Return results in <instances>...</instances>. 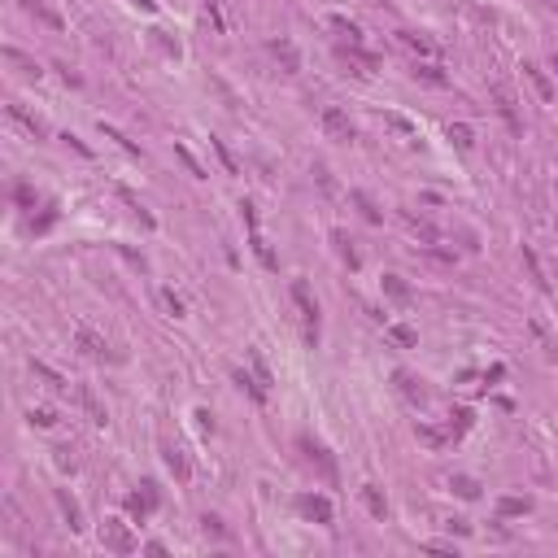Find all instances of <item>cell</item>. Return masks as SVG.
<instances>
[{"label":"cell","instance_id":"obj_55","mask_svg":"<svg viewBox=\"0 0 558 558\" xmlns=\"http://www.w3.org/2000/svg\"><path fill=\"white\" fill-rule=\"evenodd\" d=\"M554 192H558V183H554Z\"/></svg>","mask_w":558,"mask_h":558},{"label":"cell","instance_id":"obj_5","mask_svg":"<svg viewBox=\"0 0 558 558\" xmlns=\"http://www.w3.org/2000/svg\"><path fill=\"white\" fill-rule=\"evenodd\" d=\"M323 131H327V140H336V144H349L353 140V118L340 110V105H327L323 110Z\"/></svg>","mask_w":558,"mask_h":558},{"label":"cell","instance_id":"obj_16","mask_svg":"<svg viewBox=\"0 0 558 558\" xmlns=\"http://www.w3.org/2000/svg\"><path fill=\"white\" fill-rule=\"evenodd\" d=\"M349 201H353V205H358V214H362L366 223H371V227H379V223H384V210H379L375 201H371V196L362 192V188H353V192H349Z\"/></svg>","mask_w":558,"mask_h":558},{"label":"cell","instance_id":"obj_31","mask_svg":"<svg viewBox=\"0 0 558 558\" xmlns=\"http://www.w3.org/2000/svg\"><path fill=\"white\" fill-rule=\"evenodd\" d=\"M231 379H236V384H240V388H244V393L253 397V401H266V388L257 384V375H249V371H236Z\"/></svg>","mask_w":558,"mask_h":558},{"label":"cell","instance_id":"obj_26","mask_svg":"<svg viewBox=\"0 0 558 558\" xmlns=\"http://www.w3.org/2000/svg\"><path fill=\"white\" fill-rule=\"evenodd\" d=\"M249 240H253V253H257V262H262L266 270H279V257L270 253V244L262 240V231H249Z\"/></svg>","mask_w":558,"mask_h":558},{"label":"cell","instance_id":"obj_51","mask_svg":"<svg viewBox=\"0 0 558 558\" xmlns=\"http://www.w3.org/2000/svg\"><path fill=\"white\" fill-rule=\"evenodd\" d=\"M196 423H201V432H214V414L210 410H196Z\"/></svg>","mask_w":558,"mask_h":558},{"label":"cell","instance_id":"obj_11","mask_svg":"<svg viewBox=\"0 0 558 558\" xmlns=\"http://www.w3.org/2000/svg\"><path fill=\"white\" fill-rule=\"evenodd\" d=\"M393 379H397V388H401V397H406V401H414V406H423V401H427V388H423V379H419V375L397 371Z\"/></svg>","mask_w":558,"mask_h":558},{"label":"cell","instance_id":"obj_46","mask_svg":"<svg viewBox=\"0 0 558 558\" xmlns=\"http://www.w3.org/2000/svg\"><path fill=\"white\" fill-rule=\"evenodd\" d=\"M314 179H318V188H323L327 196L336 192V183H331V170H327V166H314Z\"/></svg>","mask_w":558,"mask_h":558},{"label":"cell","instance_id":"obj_2","mask_svg":"<svg viewBox=\"0 0 558 558\" xmlns=\"http://www.w3.org/2000/svg\"><path fill=\"white\" fill-rule=\"evenodd\" d=\"M301 454H305V462L310 467H318V476H323V484H336L340 480V471H336V458H331V449L323 445V441H314V436H301Z\"/></svg>","mask_w":558,"mask_h":558},{"label":"cell","instance_id":"obj_6","mask_svg":"<svg viewBox=\"0 0 558 558\" xmlns=\"http://www.w3.org/2000/svg\"><path fill=\"white\" fill-rule=\"evenodd\" d=\"M296 510H301L310 524H323V528L336 519V510H331V502H327L323 493H301V497H296Z\"/></svg>","mask_w":558,"mask_h":558},{"label":"cell","instance_id":"obj_41","mask_svg":"<svg viewBox=\"0 0 558 558\" xmlns=\"http://www.w3.org/2000/svg\"><path fill=\"white\" fill-rule=\"evenodd\" d=\"M201 532H205V537H227V528H223L218 515H201Z\"/></svg>","mask_w":558,"mask_h":558},{"label":"cell","instance_id":"obj_7","mask_svg":"<svg viewBox=\"0 0 558 558\" xmlns=\"http://www.w3.org/2000/svg\"><path fill=\"white\" fill-rule=\"evenodd\" d=\"M266 49H270V57L279 62L283 75H296V70H301V53H296V44L288 40V35H275V40H270Z\"/></svg>","mask_w":558,"mask_h":558},{"label":"cell","instance_id":"obj_22","mask_svg":"<svg viewBox=\"0 0 558 558\" xmlns=\"http://www.w3.org/2000/svg\"><path fill=\"white\" fill-rule=\"evenodd\" d=\"M362 502L375 519H388V497L379 493V484H362Z\"/></svg>","mask_w":558,"mask_h":558},{"label":"cell","instance_id":"obj_47","mask_svg":"<svg viewBox=\"0 0 558 558\" xmlns=\"http://www.w3.org/2000/svg\"><path fill=\"white\" fill-rule=\"evenodd\" d=\"M240 218H244L249 231H257V210H253V201H240Z\"/></svg>","mask_w":558,"mask_h":558},{"label":"cell","instance_id":"obj_8","mask_svg":"<svg viewBox=\"0 0 558 558\" xmlns=\"http://www.w3.org/2000/svg\"><path fill=\"white\" fill-rule=\"evenodd\" d=\"M5 114H9V123H18L27 136H35V140H44V136H49V127H44V123H40V118H35L31 110H22L18 101H9V105H5Z\"/></svg>","mask_w":558,"mask_h":558},{"label":"cell","instance_id":"obj_38","mask_svg":"<svg viewBox=\"0 0 558 558\" xmlns=\"http://www.w3.org/2000/svg\"><path fill=\"white\" fill-rule=\"evenodd\" d=\"M406 227H410L414 236H423V244H432V240H436V227H432L427 218H414V214H406Z\"/></svg>","mask_w":558,"mask_h":558},{"label":"cell","instance_id":"obj_21","mask_svg":"<svg viewBox=\"0 0 558 558\" xmlns=\"http://www.w3.org/2000/svg\"><path fill=\"white\" fill-rule=\"evenodd\" d=\"M379 288H384V296H388V301H397V305H406L410 301V283L406 279H401V275H384V279H379Z\"/></svg>","mask_w":558,"mask_h":558},{"label":"cell","instance_id":"obj_13","mask_svg":"<svg viewBox=\"0 0 558 558\" xmlns=\"http://www.w3.org/2000/svg\"><path fill=\"white\" fill-rule=\"evenodd\" d=\"M162 458H166V467H170V476L188 484L192 480V467H188V458H183V449H175V445H162Z\"/></svg>","mask_w":558,"mask_h":558},{"label":"cell","instance_id":"obj_30","mask_svg":"<svg viewBox=\"0 0 558 558\" xmlns=\"http://www.w3.org/2000/svg\"><path fill=\"white\" fill-rule=\"evenodd\" d=\"M331 240H336V244H340V257H345V266H349V270H358V266H362V257H358V249H353V240H349V236H345V231H336V236H331Z\"/></svg>","mask_w":558,"mask_h":558},{"label":"cell","instance_id":"obj_34","mask_svg":"<svg viewBox=\"0 0 558 558\" xmlns=\"http://www.w3.org/2000/svg\"><path fill=\"white\" fill-rule=\"evenodd\" d=\"M449 140H454V144H458L462 153H467L471 144H476V131H471L467 123H449Z\"/></svg>","mask_w":558,"mask_h":558},{"label":"cell","instance_id":"obj_39","mask_svg":"<svg viewBox=\"0 0 558 558\" xmlns=\"http://www.w3.org/2000/svg\"><path fill=\"white\" fill-rule=\"evenodd\" d=\"M249 366H253V375H257V384H262V388H270V384H275V379H270V371H266V362H262V353H257V349H249Z\"/></svg>","mask_w":558,"mask_h":558},{"label":"cell","instance_id":"obj_19","mask_svg":"<svg viewBox=\"0 0 558 558\" xmlns=\"http://www.w3.org/2000/svg\"><path fill=\"white\" fill-rule=\"evenodd\" d=\"M384 336L393 340L397 349H414V345H419V331H414L410 323H388V327H384Z\"/></svg>","mask_w":558,"mask_h":558},{"label":"cell","instance_id":"obj_32","mask_svg":"<svg viewBox=\"0 0 558 558\" xmlns=\"http://www.w3.org/2000/svg\"><path fill=\"white\" fill-rule=\"evenodd\" d=\"M5 62H14V66H18V70H22L27 79H40V66H35L27 53H18V49H5Z\"/></svg>","mask_w":558,"mask_h":558},{"label":"cell","instance_id":"obj_33","mask_svg":"<svg viewBox=\"0 0 558 558\" xmlns=\"http://www.w3.org/2000/svg\"><path fill=\"white\" fill-rule=\"evenodd\" d=\"M493 97H497V114H502L506 123H510V131H519V118H515V101L506 97V88H497Z\"/></svg>","mask_w":558,"mask_h":558},{"label":"cell","instance_id":"obj_49","mask_svg":"<svg viewBox=\"0 0 558 558\" xmlns=\"http://www.w3.org/2000/svg\"><path fill=\"white\" fill-rule=\"evenodd\" d=\"M502 379H506V366H502V362H497V366H489V371H484V384H489V388H493V384H502Z\"/></svg>","mask_w":558,"mask_h":558},{"label":"cell","instance_id":"obj_18","mask_svg":"<svg viewBox=\"0 0 558 558\" xmlns=\"http://www.w3.org/2000/svg\"><path fill=\"white\" fill-rule=\"evenodd\" d=\"M75 345L88 353V358H105V349H110V345H105V340H101L92 327H79V331H75Z\"/></svg>","mask_w":558,"mask_h":558},{"label":"cell","instance_id":"obj_45","mask_svg":"<svg viewBox=\"0 0 558 558\" xmlns=\"http://www.w3.org/2000/svg\"><path fill=\"white\" fill-rule=\"evenodd\" d=\"M175 153H179V162H183V166H188V170H192V175H196V179H205V170H201V166H196V157H192V153H188L183 144H175Z\"/></svg>","mask_w":558,"mask_h":558},{"label":"cell","instance_id":"obj_40","mask_svg":"<svg viewBox=\"0 0 558 558\" xmlns=\"http://www.w3.org/2000/svg\"><path fill=\"white\" fill-rule=\"evenodd\" d=\"M31 371H35V375H40V379H49V388H57V393H62V388H66V379H62V375H57V371H53V366H44V362H31Z\"/></svg>","mask_w":558,"mask_h":558},{"label":"cell","instance_id":"obj_15","mask_svg":"<svg viewBox=\"0 0 558 558\" xmlns=\"http://www.w3.org/2000/svg\"><path fill=\"white\" fill-rule=\"evenodd\" d=\"M524 79L532 83V88H537V97H541L545 105L554 101V83H550V75H545L541 66H532V62H524Z\"/></svg>","mask_w":558,"mask_h":558},{"label":"cell","instance_id":"obj_48","mask_svg":"<svg viewBox=\"0 0 558 558\" xmlns=\"http://www.w3.org/2000/svg\"><path fill=\"white\" fill-rule=\"evenodd\" d=\"M162 301H166V310H170L175 318H183V301H179L175 292H162Z\"/></svg>","mask_w":558,"mask_h":558},{"label":"cell","instance_id":"obj_50","mask_svg":"<svg viewBox=\"0 0 558 558\" xmlns=\"http://www.w3.org/2000/svg\"><path fill=\"white\" fill-rule=\"evenodd\" d=\"M445 528H449V532H458V537H467V532H471V524H467V519H449Z\"/></svg>","mask_w":558,"mask_h":558},{"label":"cell","instance_id":"obj_12","mask_svg":"<svg viewBox=\"0 0 558 558\" xmlns=\"http://www.w3.org/2000/svg\"><path fill=\"white\" fill-rule=\"evenodd\" d=\"M471 423H476V410H471V406H458V410H449V423H445L449 441H458V436H467V432H471Z\"/></svg>","mask_w":558,"mask_h":558},{"label":"cell","instance_id":"obj_52","mask_svg":"<svg viewBox=\"0 0 558 558\" xmlns=\"http://www.w3.org/2000/svg\"><path fill=\"white\" fill-rule=\"evenodd\" d=\"M62 140H66V144H70V149H79V153H83V157H92V149H88V144H83V140H75V136H62Z\"/></svg>","mask_w":558,"mask_h":558},{"label":"cell","instance_id":"obj_9","mask_svg":"<svg viewBox=\"0 0 558 558\" xmlns=\"http://www.w3.org/2000/svg\"><path fill=\"white\" fill-rule=\"evenodd\" d=\"M340 57H345V62L358 70V75H375V70H379V57L366 53L362 44H345V49H340Z\"/></svg>","mask_w":558,"mask_h":558},{"label":"cell","instance_id":"obj_14","mask_svg":"<svg viewBox=\"0 0 558 558\" xmlns=\"http://www.w3.org/2000/svg\"><path fill=\"white\" fill-rule=\"evenodd\" d=\"M528 510H532V497H519V493L497 497V519H519V515H528Z\"/></svg>","mask_w":558,"mask_h":558},{"label":"cell","instance_id":"obj_27","mask_svg":"<svg viewBox=\"0 0 558 558\" xmlns=\"http://www.w3.org/2000/svg\"><path fill=\"white\" fill-rule=\"evenodd\" d=\"M449 489H454L462 502H476V497H480V480L476 476H454V480H449Z\"/></svg>","mask_w":558,"mask_h":558},{"label":"cell","instance_id":"obj_36","mask_svg":"<svg viewBox=\"0 0 558 558\" xmlns=\"http://www.w3.org/2000/svg\"><path fill=\"white\" fill-rule=\"evenodd\" d=\"M14 205H18V210H35V188H31L27 179L14 183Z\"/></svg>","mask_w":558,"mask_h":558},{"label":"cell","instance_id":"obj_29","mask_svg":"<svg viewBox=\"0 0 558 558\" xmlns=\"http://www.w3.org/2000/svg\"><path fill=\"white\" fill-rule=\"evenodd\" d=\"M524 266H528V275H532V283H537L541 292H550V279H545V270H541V262H537V253L524 244Z\"/></svg>","mask_w":558,"mask_h":558},{"label":"cell","instance_id":"obj_4","mask_svg":"<svg viewBox=\"0 0 558 558\" xmlns=\"http://www.w3.org/2000/svg\"><path fill=\"white\" fill-rule=\"evenodd\" d=\"M157 506H162V489H157L153 480H144V484H140V493H131V497H127V510H131V519H136V524H144V519H149Z\"/></svg>","mask_w":558,"mask_h":558},{"label":"cell","instance_id":"obj_44","mask_svg":"<svg viewBox=\"0 0 558 558\" xmlns=\"http://www.w3.org/2000/svg\"><path fill=\"white\" fill-rule=\"evenodd\" d=\"M210 144H214V153H218L223 170H227V175H236V157H231V153H227V144H223V140H210Z\"/></svg>","mask_w":558,"mask_h":558},{"label":"cell","instance_id":"obj_23","mask_svg":"<svg viewBox=\"0 0 558 558\" xmlns=\"http://www.w3.org/2000/svg\"><path fill=\"white\" fill-rule=\"evenodd\" d=\"M22 5H27V14H35L44 22V27H53V31H66V18L62 14H53L49 5H40V0H22Z\"/></svg>","mask_w":558,"mask_h":558},{"label":"cell","instance_id":"obj_1","mask_svg":"<svg viewBox=\"0 0 558 558\" xmlns=\"http://www.w3.org/2000/svg\"><path fill=\"white\" fill-rule=\"evenodd\" d=\"M292 305L301 310V323H305V345L310 349H318V301L310 296V283L305 279H292Z\"/></svg>","mask_w":558,"mask_h":558},{"label":"cell","instance_id":"obj_53","mask_svg":"<svg viewBox=\"0 0 558 558\" xmlns=\"http://www.w3.org/2000/svg\"><path fill=\"white\" fill-rule=\"evenodd\" d=\"M131 5H136V9H144V14H153V9H157L153 0H131Z\"/></svg>","mask_w":558,"mask_h":558},{"label":"cell","instance_id":"obj_20","mask_svg":"<svg viewBox=\"0 0 558 558\" xmlns=\"http://www.w3.org/2000/svg\"><path fill=\"white\" fill-rule=\"evenodd\" d=\"M57 218H62V205H57V201H49L40 218H31V223H27V231H31V236H44V231H53V227H57Z\"/></svg>","mask_w":558,"mask_h":558},{"label":"cell","instance_id":"obj_35","mask_svg":"<svg viewBox=\"0 0 558 558\" xmlns=\"http://www.w3.org/2000/svg\"><path fill=\"white\" fill-rule=\"evenodd\" d=\"M79 406H83V410H88V419H92V423H97V427H105V419H110V414H105V410L97 406V397H92V393H88V388H83V393H79Z\"/></svg>","mask_w":558,"mask_h":558},{"label":"cell","instance_id":"obj_3","mask_svg":"<svg viewBox=\"0 0 558 558\" xmlns=\"http://www.w3.org/2000/svg\"><path fill=\"white\" fill-rule=\"evenodd\" d=\"M101 545L110 554H136L140 550V541L131 537V528H127L123 519H105V524H101Z\"/></svg>","mask_w":558,"mask_h":558},{"label":"cell","instance_id":"obj_28","mask_svg":"<svg viewBox=\"0 0 558 558\" xmlns=\"http://www.w3.org/2000/svg\"><path fill=\"white\" fill-rule=\"evenodd\" d=\"M414 436H419L427 449H445L449 445V432H436V427H427V423H414Z\"/></svg>","mask_w":558,"mask_h":558},{"label":"cell","instance_id":"obj_10","mask_svg":"<svg viewBox=\"0 0 558 558\" xmlns=\"http://www.w3.org/2000/svg\"><path fill=\"white\" fill-rule=\"evenodd\" d=\"M397 40L406 44L410 53H419V57H441V44L427 40V35H419V31H397Z\"/></svg>","mask_w":558,"mask_h":558},{"label":"cell","instance_id":"obj_17","mask_svg":"<svg viewBox=\"0 0 558 558\" xmlns=\"http://www.w3.org/2000/svg\"><path fill=\"white\" fill-rule=\"evenodd\" d=\"M410 75L419 79V83H432V88H445V83H449V75H445V70L436 66V62H414V66H410Z\"/></svg>","mask_w":558,"mask_h":558},{"label":"cell","instance_id":"obj_24","mask_svg":"<svg viewBox=\"0 0 558 558\" xmlns=\"http://www.w3.org/2000/svg\"><path fill=\"white\" fill-rule=\"evenodd\" d=\"M57 506H62V515H66V524H70V532H79L83 528V515H79V502L70 497L66 489H57Z\"/></svg>","mask_w":558,"mask_h":558},{"label":"cell","instance_id":"obj_42","mask_svg":"<svg viewBox=\"0 0 558 558\" xmlns=\"http://www.w3.org/2000/svg\"><path fill=\"white\" fill-rule=\"evenodd\" d=\"M27 423H31V427H53L57 414H53V410H27Z\"/></svg>","mask_w":558,"mask_h":558},{"label":"cell","instance_id":"obj_54","mask_svg":"<svg viewBox=\"0 0 558 558\" xmlns=\"http://www.w3.org/2000/svg\"><path fill=\"white\" fill-rule=\"evenodd\" d=\"M554 70H558V57H554Z\"/></svg>","mask_w":558,"mask_h":558},{"label":"cell","instance_id":"obj_25","mask_svg":"<svg viewBox=\"0 0 558 558\" xmlns=\"http://www.w3.org/2000/svg\"><path fill=\"white\" fill-rule=\"evenodd\" d=\"M327 27L340 35V40H349V44H362V31H358V22H349V18H340V14H331L327 18Z\"/></svg>","mask_w":558,"mask_h":558},{"label":"cell","instance_id":"obj_37","mask_svg":"<svg viewBox=\"0 0 558 558\" xmlns=\"http://www.w3.org/2000/svg\"><path fill=\"white\" fill-rule=\"evenodd\" d=\"M384 123H388V127H393V131H397V136H406V140H414V136H419V127H414V123H410V118H401V114H384Z\"/></svg>","mask_w":558,"mask_h":558},{"label":"cell","instance_id":"obj_43","mask_svg":"<svg viewBox=\"0 0 558 558\" xmlns=\"http://www.w3.org/2000/svg\"><path fill=\"white\" fill-rule=\"evenodd\" d=\"M205 18L214 22V31H227V18H223V9H218V0H205Z\"/></svg>","mask_w":558,"mask_h":558}]
</instances>
